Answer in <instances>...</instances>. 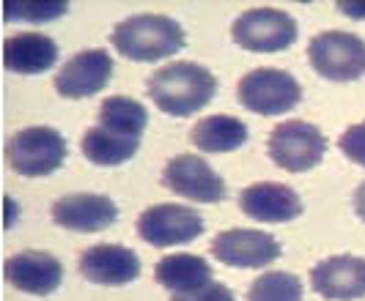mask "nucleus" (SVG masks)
<instances>
[{"label":"nucleus","instance_id":"obj_10","mask_svg":"<svg viewBox=\"0 0 365 301\" xmlns=\"http://www.w3.org/2000/svg\"><path fill=\"white\" fill-rule=\"evenodd\" d=\"M212 255L231 268H264L280 258V244L264 231L231 228L215 236Z\"/></svg>","mask_w":365,"mask_h":301},{"label":"nucleus","instance_id":"obj_18","mask_svg":"<svg viewBox=\"0 0 365 301\" xmlns=\"http://www.w3.org/2000/svg\"><path fill=\"white\" fill-rule=\"evenodd\" d=\"M154 277L170 293H192L206 282H212V266L201 255L176 252V255H168L157 263Z\"/></svg>","mask_w":365,"mask_h":301},{"label":"nucleus","instance_id":"obj_24","mask_svg":"<svg viewBox=\"0 0 365 301\" xmlns=\"http://www.w3.org/2000/svg\"><path fill=\"white\" fill-rule=\"evenodd\" d=\"M338 145H341V151H344V157H346L349 162L365 167V121L346 129V132L341 134V142H338Z\"/></svg>","mask_w":365,"mask_h":301},{"label":"nucleus","instance_id":"obj_22","mask_svg":"<svg viewBox=\"0 0 365 301\" xmlns=\"http://www.w3.org/2000/svg\"><path fill=\"white\" fill-rule=\"evenodd\" d=\"M305 287L299 277L289 271H264L258 280H253L247 290V301H302Z\"/></svg>","mask_w":365,"mask_h":301},{"label":"nucleus","instance_id":"obj_27","mask_svg":"<svg viewBox=\"0 0 365 301\" xmlns=\"http://www.w3.org/2000/svg\"><path fill=\"white\" fill-rule=\"evenodd\" d=\"M338 11L351 19H365V3L363 0H351V3H338Z\"/></svg>","mask_w":365,"mask_h":301},{"label":"nucleus","instance_id":"obj_26","mask_svg":"<svg viewBox=\"0 0 365 301\" xmlns=\"http://www.w3.org/2000/svg\"><path fill=\"white\" fill-rule=\"evenodd\" d=\"M3 206H6V219H3V228L9 231V228H14L19 219V206L14 197H3Z\"/></svg>","mask_w":365,"mask_h":301},{"label":"nucleus","instance_id":"obj_21","mask_svg":"<svg viewBox=\"0 0 365 301\" xmlns=\"http://www.w3.org/2000/svg\"><path fill=\"white\" fill-rule=\"evenodd\" d=\"M148 124L146 107L129 96H110L99 107V126H105L110 132L129 134V137H140Z\"/></svg>","mask_w":365,"mask_h":301},{"label":"nucleus","instance_id":"obj_28","mask_svg":"<svg viewBox=\"0 0 365 301\" xmlns=\"http://www.w3.org/2000/svg\"><path fill=\"white\" fill-rule=\"evenodd\" d=\"M354 213L365 222V181L357 186V192H354Z\"/></svg>","mask_w":365,"mask_h":301},{"label":"nucleus","instance_id":"obj_4","mask_svg":"<svg viewBox=\"0 0 365 301\" xmlns=\"http://www.w3.org/2000/svg\"><path fill=\"white\" fill-rule=\"evenodd\" d=\"M239 105L256 115H283L299 105L302 88L289 71L283 69H253L237 85Z\"/></svg>","mask_w":365,"mask_h":301},{"label":"nucleus","instance_id":"obj_20","mask_svg":"<svg viewBox=\"0 0 365 301\" xmlns=\"http://www.w3.org/2000/svg\"><path fill=\"white\" fill-rule=\"evenodd\" d=\"M80 148H83V157L91 162V164L115 167V164H124V162H129L138 154L140 137H129V134L110 132L105 126H96V129H88L83 134Z\"/></svg>","mask_w":365,"mask_h":301},{"label":"nucleus","instance_id":"obj_12","mask_svg":"<svg viewBox=\"0 0 365 301\" xmlns=\"http://www.w3.org/2000/svg\"><path fill=\"white\" fill-rule=\"evenodd\" d=\"M80 271L93 285L121 287L140 277V258L129 247L96 244L80 255Z\"/></svg>","mask_w":365,"mask_h":301},{"label":"nucleus","instance_id":"obj_13","mask_svg":"<svg viewBox=\"0 0 365 301\" xmlns=\"http://www.w3.org/2000/svg\"><path fill=\"white\" fill-rule=\"evenodd\" d=\"M118 219V206L108 195H66L55 200L53 222L72 233H99Z\"/></svg>","mask_w":365,"mask_h":301},{"label":"nucleus","instance_id":"obj_17","mask_svg":"<svg viewBox=\"0 0 365 301\" xmlns=\"http://www.w3.org/2000/svg\"><path fill=\"white\" fill-rule=\"evenodd\" d=\"M3 60L17 74H44L58 60V44L44 33H17L6 41Z\"/></svg>","mask_w":365,"mask_h":301},{"label":"nucleus","instance_id":"obj_7","mask_svg":"<svg viewBox=\"0 0 365 301\" xmlns=\"http://www.w3.org/2000/svg\"><path fill=\"white\" fill-rule=\"evenodd\" d=\"M231 36L250 53H283L297 41V22L280 9H250L234 19Z\"/></svg>","mask_w":365,"mask_h":301},{"label":"nucleus","instance_id":"obj_8","mask_svg":"<svg viewBox=\"0 0 365 301\" xmlns=\"http://www.w3.org/2000/svg\"><path fill=\"white\" fill-rule=\"evenodd\" d=\"M138 233L151 247L190 244L203 233V216L182 203H157L140 213Z\"/></svg>","mask_w":365,"mask_h":301},{"label":"nucleus","instance_id":"obj_25","mask_svg":"<svg viewBox=\"0 0 365 301\" xmlns=\"http://www.w3.org/2000/svg\"><path fill=\"white\" fill-rule=\"evenodd\" d=\"M170 301H237V299H234V293L225 285L212 280V282H206L203 287L192 290V293H173Z\"/></svg>","mask_w":365,"mask_h":301},{"label":"nucleus","instance_id":"obj_14","mask_svg":"<svg viewBox=\"0 0 365 301\" xmlns=\"http://www.w3.org/2000/svg\"><path fill=\"white\" fill-rule=\"evenodd\" d=\"M311 287L329 301H351L365 296V260L357 255H338L322 260L311 271Z\"/></svg>","mask_w":365,"mask_h":301},{"label":"nucleus","instance_id":"obj_23","mask_svg":"<svg viewBox=\"0 0 365 301\" xmlns=\"http://www.w3.org/2000/svg\"><path fill=\"white\" fill-rule=\"evenodd\" d=\"M69 11V3L61 0H22V3H6V19L9 22H53Z\"/></svg>","mask_w":365,"mask_h":301},{"label":"nucleus","instance_id":"obj_11","mask_svg":"<svg viewBox=\"0 0 365 301\" xmlns=\"http://www.w3.org/2000/svg\"><path fill=\"white\" fill-rule=\"evenodd\" d=\"M110 77H113V58L108 50H83L58 69L55 90L63 99H86L105 88Z\"/></svg>","mask_w":365,"mask_h":301},{"label":"nucleus","instance_id":"obj_19","mask_svg":"<svg viewBox=\"0 0 365 301\" xmlns=\"http://www.w3.org/2000/svg\"><path fill=\"white\" fill-rule=\"evenodd\" d=\"M190 142L206 154H228L247 142V126L234 115H209L192 126Z\"/></svg>","mask_w":365,"mask_h":301},{"label":"nucleus","instance_id":"obj_3","mask_svg":"<svg viewBox=\"0 0 365 301\" xmlns=\"http://www.w3.org/2000/svg\"><path fill=\"white\" fill-rule=\"evenodd\" d=\"M66 137L50 126H28L17 132L6 148L9 164L25 178H44L55 173L66 162Z\"/></svg>","mask_w":365,"mask_h":301},{"label":"nucleus","instance_id":"obj_16","mask_svg":"<svg viewBox=\"0 0 365 301\" xmlns=\"http://www.w3.org/2000/svg\"><path fill=\"white\" fill-rule=\"evenodd\" d=\"M6 280L22 293L31 296H50L63 282V266L50 252L25 249L9 258L6 263Z\"/></svg>","mask_w":365,"mask_h":301},{"label":"nucleus","instance_id":"obj_9","mask_svg":"<svg viewBox=\"0 0 365 301\" xmlns=\"http://www.w3.org/2000/svg\"><path fill=\"white\" fill-rule=\"evenodd\" d=\"M163 184L173 192L192 203H220L225 200V181L209 162L198 154H182L165 164Z\"/></svg>","mask_w":365,"mask_h":301},{"label":"nucleus","instance_id":"obj_2","mask_svg":"<svg viewBox=\"0 0 365 301\" xmlns=\"http://www.w3.org/2000/svg\"><path fill=\"white\" fill-rule=\"evenodd\" d=\"M115 53L135 63H157L184 47V28L165 14H138L121 19L110 36Z\"/></svg>","mask_w":365,"mask_h":301},{"label":"nucleus","instance_id":"obj_15","mask_svg":"<svg viewBox=\"0 0 365 301\" xmlns=\"http://www.w3.org/2000/svg\"><path fill=\"white\" fill-rule=\"evenodd\" d=\"M239 208L245 216H250L256 222L280 225V222H292L302 213V200L286 184L261 181V184L247 186L239 195Z\"/></svg>","mask_w":365,"mask_h":301},{"label":"nucleus","instance_id":"obj_1","mask_svg":"<svg viewBox=\"0 0 365 301\" xmlns=\"http://www.w3.org/2000/svg\"><path fill=\"white\" fill-rule=\"evenodd\" d=\"M148 99L160 107L165 115L187 118L209 105L217 93V80L209 69L198 63H168L157 69L146 83Z\"/></svg>","mask_w":365,"mask_h":301},{"label":"nucleus","instance_id":"obj_6","mask_svg":"<svg viewBox=\"0 0 365 301\" xmlns=\"http://www.w3.org/2000/svg\"><path fill=\"white\" fill-rule=\"evenodd\" d=\"M269 159L286 173H308L327 154V137L308 121L277 124L267 140Z\"/></svg>","mask_w":365,"mask_h":301},{"label":"nucleus","instance_id":"obj_5","mask_svg":"<svg viewBox=\"0 0 365 301\" xmlns=\"http://www.w3.org/2000/svg\"><path fill=\"white\" fill-rule=\"evenodd\" d=\"M308 60L329 83H351L365 74V41L346 31H324L311 41Z\"/></svg>","mask_w":365,"mask_h":301}]
</instances>
